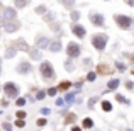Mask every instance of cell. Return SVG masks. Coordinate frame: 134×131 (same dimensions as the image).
Listing matches in <instances>:
<instances>
[{
  "label": "cell",
  "instance_id": "obj_1",
  "mask_svg": "<svg viewBox=\"0 0 134 131\" xmlns=\"http://www.w3.org/2000/svg\"><path fill=\"white\" fill-rule=\"evenodd\" d=\"M39 72H41V77H43L44 80L54 78V68H53V65H51L49 61H43V63H41Z\"/></svg>",
  "mask_w": 134,
  "mask_h": 131
},
{
  "label": "cell",
  "instance_id": "obj_2",
  "mask_svg": "<svg viewBox=\"0 0 134 131\" xmlns=\"http://www.w3.org/2000/svg\"><path fill=\"white\" fill-rule=\"evenodd\" d=\"M107 41H109V38L105 36V34H95V36L92 38V44H93V48L98 49V51H104L105 49Z\"/></svg>",
  "mask_w": 134,
  "mask_h": 131
},
{
  "label": "cell",
  "instance_id": "obj_3",
  "mask_svg": "<svg viewBox=\"0 0 134 131\" xmlns=\"http://www.w3.org/2000/svg\"><path fill=\"white\" fill-rule=\"evenodd\" d=\"M114 19H115V24H117L121 29H126V31L131 29V26L134 24V20L129 15H115Z\"/></svg>",
  "mask_w": 134,
  "mask_h": 131
},
{
  "label": "cell",
  "instance_id": "obj_4",
  "mask_svg": "<svg viewBox=\"0 0 134 131\" xmlns=\"http://www.w3.org/2000/svg\"><path fill=\"white\" fill-rule=\"evenodd\" d=\"M3 92L7 94V97H10V99H15L17 95H19V87H17L14 82H7L5 85H3Z\"/></svg>",
  "mask_w": 134,
  "mask_h": 131
},
{
  "label": "cell",
  "instance_id": "obj_5",
  "mask_svg": "<svg viewBox=\"0 0 134 131\" xmlns=\"http://www.w3.org/2000/svg\"><path fill=\"white\" fill-rule=\"evenodd\" d=\"M80 53H82L80 44L68 43V46H66V55H68V58H76V56H80Z\"/></svg>",
  "mask_w": 134,
  "mask_h": 131
},
{
  "label": "cell",
  "instance_id": "obj_6",
  "mask_svg": "<svg viewBox=\"0 0 134 131\" xmlns=\"http://www.w3.org/2000/svg\"><path fill=\"white\" fill-rule=\"evenodd\" d=\"M88 19H90V22L93 24V26H97V27H105V19H104V15L102 14H90L88 15Z\"/></svg>",
  "mask_w": 134,
  "mask_h": 131
},
{
  "label": "cell",
  "instance_id": "obj_7",
  "mask_svg": "<svg viewBox=\"0 0 134 131\" xmlns=\"http://www.w3.org/2000/svg\"><path fill=\"white\" fill-rule=\"evenodd\" d=\"M15 17H17V12H15V9H12V7H9V9H5L2 12V20H3V22L15 20Z\"/></svg>",
  "mask_w": 134,
  "mask_h": 131
},
{
  "label": "cell",
  "instance_id": "obj_8",
  "mask_svg": "<svg viewBox=\"0 0 134 131\" xmlns=\"http://www.w3.org/2000/svg\"><path fill=\"white\" fill-rule=\"evenodd\" d=\"M71 33L75 34L76 38L83 39V38H85V34H87V31H85V27L80 26V24H73V26H71Z\"/></svg>",
  "mask_w": 134,
  "mask_h": 131
},
{
  "label": "cell",
  "instance_id": "obj_9",
  "mask_svg": "<svg viewBox=\"0 0 134 131\" xmlns=\"http://www.w3.org/2000/svg\"><path fill=\"white\" fill-rule=\"evenodd\" d=\"M19 24L17 22H14V20H10V22H5V26H3V29H5V33H9V34H12V33H15V31H19Z\"/></svg>",
  "mask_w": 134,
  "mask_h": 131
},
{
  "label": "cell",
  "instance_id": "obj_10",
  "mask_svg": "<svg viewBox=\"0 0 134 131\" xmlns=\"http://www.w3.org/2000/svg\"><path fill=\"white\" fill-rule=\"evenodd\" d=\"M49 39L48 38H44V36H39L37 38V41H36V48L37 49H44V48H49Z\"/></svg>",
  "mask_w": 134,
  "mask_h": 131
},
{
  "label": "cell",
  "instance_id": "obj_11",
  "mask_svg": "<svg viewBox=\"0 0 134 131\" xmlns=\"http://www.w3.org/2000/svg\"><path fill=\"white\" fill-rule=\"evenodd\" d=\"M31 72V63L29 61H22L19 63V66H17V73H22V75H26V73Z\"/></svg>",
  "mask_w": 134,
  "mask_h": 131
},
{
  "label": "cell",
  "instance_id": "obj_12",
  "mask_svg": "<svg viewBox=\"0 0 134 131\" xmlns=\"http://www.w3.org/2000/svg\"><path fill=\"white\" fill-rule=\"evenodd\" d=\"M15 49H17V51H26V53H29L31 48H29V44H27L24 39H17L15 41Z\"/></svg>",
  "mask_w": 134,
  "mask_h": 131
},
{
  "label": "cell",
  "instance_id": "obj_13",
  "mask_svg": "<svg viewBox=\"0 0 134 131\" xmlns=\"http://www.w3.org/2000/svg\"><path fill=\"white\" fill-rule=\"evenodd\" d=\"M119 85H121V80H119V78H112V80L107 82V88H109V90H115Z\"/></svg>",
  "mask_w": 134,
  "mask_h": 131
},
{
  "label": "cell",
  "instance_id": "obj_14",
  "mask_svg": "<svg viewBox=\"0 0 134 131\" xmlns=\"http://www.w3.org/2000/svg\"><path fill=\"white\" fill-rule=\"evenodd\" d=\"M49 51L51 53H59L61 51V43H59V41H53V43L49 44Z\"/></svg>",
  "mask_w": 134,
  "mask_h": 131
},
{
  "label": "cell",
  "instance_id": "obj_15",
  "mask_svg": "<svg viewBox=\"0 0 134 131\" xmlns=\"http://www.w3.org/2000/svg\"><path fill=\"white\" fill-rule=\"evenodd\" d=\"M29 56H31V58H32V60H41V58H43V55H41V49H29Z\"/></svg>",
  "mask_w": 134,
  "mask_h": 131
},
{
  "label": "cell",
  "instance_id": "obj_16",
  "mask_svg": "<svg viewBox=\"0 0 134 131\" xmlns=\"http://www.w3.org/2000/svg\"><path fill=\"white\" fill-rule=\"evenodd\" d=\"M65 70H66V72H73V70H75V65H73L71 58H68V60L65 61Z\"/></svg>",
  "mask_w": 134,
  "mask_h": 131
},
{
  "label": "cell",
  "instance_id": "obj_17",
  "mask_svg": "<svg viewBox=\"0 0 134 131\" xmlns=\"http://www.w3.org/2000/svg\"><path fill=\"white\" fill-rule=\"evenodd\" d=\"M82 126H83V128H87V129L92 128V126H93V119H92V118H85V119H83V123H82Z\"/></svg>",
  "mask_w": 134,
  "mask_h": 131
},
{
  "label": "cell",
  "instance_id": "obj_18",
  "mask_svg": "<svg viewBox=\"0 0 134 131\" xmlns=\"http://www.w3.org/2000/svg\"><path fill=\"white\" fill-rule=\"evenodd\" d=\"M102 109H104L105 112H110V111H112V102L104 101V102H102Z\"/></svg>",
  "mask_w": 134,
  "mask_h": 131
},
{
  "label": "cell",
  "instance_id": "obj_19",
  "mask_svg": "<svg viewBox=\"0 0 134 131\" xmlns=\"http://www.w3.org/2000/svg\"><path fill=\"white\" fill-rule=\"evenodd\" d=\"M27 2H29V0H15V9H24V7L27 5Z\"/></svg>",
  "mask_w": 134,
  "mask_h": 131
},
{
  "label": "cell",
  "instance_id": "obj_20",
  "mask_svg": "<svg viewBox=\"0 0 134 131\" xmlns=\"http://www.w3.org/2000/svg\"><path fill=\"white\" fill-rule=\"evenodd\" d=\"M15 53H17L15 48H9L5 51V58H14V56H15Z\"/></svg>",
  "mask_w": 134,
  "mask_h": 131
},
{
  "label": "cell",
  "instance_id": "obj_21",
  "mask_svg": "<svg viewBox=\"0 0 134 131\" xmlns=\"http://www.w3.org/2000/svg\"><path fill=\"white\" fill-rule=\"evenodd\" d=\"M65 101H66V102H70V104H71V102L75 101V92H68V94L65 95Z\"/></svg>",
  "mask_w": 134,
  "mask_h": 131
},
{
  "label": "cell",
  "instance_id": "obj_22",
  "mask_svg": "<svg viewBox=\"0 0 134 131\" xmlns=\"http://www.w3.org/2000/svg\"><path fill=\"white\" fill-rule=\"evenodd\" d=\"M70 19H71L73 22H76V20L80 19V12H78V10H73V12L70 14Z\"/></svg>",
  "mask_w": 134,
  "mask_h": 131
},
{
  "label": "cell",
  "instance_id": "obj_23",
  "mask_svg": "<svg viewBox=\"0 0 134 131\" xmlns=\"http://www.w3.org/2000/svg\"><path fill=\"white\" fill-rule=\"evenodd\" d=\"M59 3H63L65 7H68V9H70V7L75 5V0H59Z\"/></svg>",
  "mask_w": 134,
  "mask_h": 131
},
{
  "label": "cell",
  "instance_id": "obj_24",
  "mask_svg": "<svg viewBox=\"0 0 134 131\" xmlns=\"http://www.w3.org/2000/svg\"><path fill=\"white\" fill-rule=\"evenodd\" d=\"M70 87H71V82H63V83H59L58 90H66V88H70Z\"/></svg>",
  "mask_w": 134,
  "mask_h": 131
},
{
  "label": "cell",
  "instance_id": "obj_25",
  "mask_svg": "<svg viewBox=\"0 0 134 131\" xmlns=\"http://www.w3.org/2000/svg\"><path fill=\"white\" fill-rule=\"evenodd\" d=\"M95 78H97V72H90L88 75H87V80H88V82H95Z\"/></svg>",
  "mask_w": 134,
  "mask_h": 131
},
{
  "label": "cell",
  "instance_id": "obj_26",
  "mask_svg": "<svg viewBox=\"0 0 134 131\" xmlns=\"http://www.w3.org/2000/svg\"><path fill=\"white\" fill-rule=\"evenodd\" d=\"M36 14H39V15H44V14H46V7H44V5L36 7Z\"/></svg>",
  "mask_w": 134,
  "mask_h": 131
},
{
  "label": "cell",
  "instance_id": "obj_27",
  "mask_svg": "<svg viewBox=\"0 0 134 131\" xmlns=\"http://www.w3.org/2000/svg\"><path fill=\"white\" fill-rule=\"evenodd\" d=\"M75 119H76V116L71 112V114H68V116H66V121H65V123H66V124H70V123H73Z\"/></svg>",
  "mask_w": 134,
  "mask_h": 131
},
{
  "label": "cell",
  "instance_id": "obj_28",
  "mask_svg": "<svg viewBox=\"0 0 134 131\" xmlns=\"http://www.w3.org/2000/svg\"><path fill=\"white\" fill-rule=\"evenodd\" d=\"M115 66H117V70H119V72H126V65H124V63L117 61V63H115Z\"/></svg>",
  "mask_w": 134,
  "mask_h": 131
},
{
  "label": "cell",
  "instance_id": "obj_29",
  "mask_svg": "<svg viewBox=\"0 0 134 131\" xmlns=\"http://www.w3.org/2000/svg\"><path fill=\"white\" fill-rule=\"evenodd\" d=\"M46 95H48V92H44V90H39V92H37V95H36V99H39V101H41V99H44Z\"/></svg>",
  "mask_w": 134,
  "mask_h": 131
},
{
  "label": "cell",
  "instance_id": "obj_30",
  "mask_svg": "<svg viewBox=\"0 0 134 131\" xmlns=\"http://www.w3.org/2000/svg\"><path fill=\"white\" fill-rule=\"evenodd\" d=\"M56 94H58V88H56V87H51V88L48 90V95H53V97H54Z\"/></svg>",
  "mask_w": 134,
  "mask_h": 131
},
{
  "label": "cell",
  "instance_id": "obj_31",
  "mask_svg": "<svg viewBox=\"0 0 134 131\" xmlns=\"http://www.w3.org/2000/svg\"><path fill=\"white\" fill-rule=\"evenodd\" d=\"M98 72L100 73H109V68H105V65H98Z\"/></svg>",
  "mask_w": 134,
  "mask_h": 131
},
{
  "label": "cell",
  "instance_id": "obj_32",
  "mask_svg": "<svg viewBox=\"0 0 134 131\" xmlns=\"http://www.w3.org/2000/svg\"><path fill=\"white\" fill-rule=\"evenodd\" d=\"M95 102H97V97H92L90 101H88V107L90 109H93V106H95Z\"/></svg>",
  "mask_w": 134,
  "mask_h": 131
},
{
  "label": "cell",
  "instance_id": "obj_33",
  "mask_svg": "<svg viewBox=\"0 0 134 131\" xmlns=\"http://www.w3.org/2000/svg\"><path fill=\"white\" fill-rule=\"evenodd\" d=\"M46 123H48V121H46L44 118H39V119H37V126H46Z\"/></svg>",
  "mask_w": 134,
  "mask_h": 131
},
{
  "label": "cell",
  "instance_id": "obj_34",
  "mask_svg": "<svg viewBox=\"0 0 134 131\" xmlns=\"http://www.w3.org/2000/svg\"><path fill=\"white\" fill-rule=\"evenodd\" d=\"M24 104H26V99H22V97H19V99H17V106H19V107H22Z\"/></svg>",
  "mask_w": 134,
  "mask_h": 131
},
{
  "label": "cell",
  "instance_id": "obj_35",
  "mask_svg": "<svg viewBox=\"0 0 134 131\" xmlns=\"http://www.w3.org/2000/svg\"><path fill=\"white\" fill-rule=\"evenodd\" d=\"M117 101L119 102H126V104H127V99H126L124 95H121V94H117Z\"/></svg>",
  "mask_w": 134,
  "mask_h": 131
},
{
  "label": "cell",
  "instance_id": "obj_36",
  "mask_svg": "<svg viewBox=\"0 0 134 131\" xmlns=\"http://www.w3.org/2000/svg\"><path fill=\"white\" fill-rule=\"evenodd\" d=\"M15 126H19V128H24V126H26V123H24L22 119H17V121H15Z\"/></svg>",
  "mask_w": 134,
  "mask_h": 131
},
{
  "label": "cell",
  "instance_id": "obj_37",
  "mask_svg": "<svg viewBox=\"0 0 134 131\" xmlns=\"http://www.w3.org/2000/svg\"><path fill=\"white\" fill-rule=\"evenodd\" d=\"M17 118H19V119H24V118H26V112H24V111H19V112H17Z\"/></svg>",
  "mask_w": 134,
  "mask_h": 131
},
{
  "label": "cell",
  "instance_id": "obj_38",
  "mask_svg": "<svg viewBox=\"0 0 134 131\" xmlns=\"http://www.w3.org/2000/svg\"><path fill=\"white\" fill-rule=\"evenodd\" d=\"M83 65H85V66H90L92 65V60L90 58H85V60H83Z\"/></svg>",
  "mask_w": 134,
  "mask_h": 131
},
{
  "label": "cell",
  "instance_id": "obj_39",
  "mask_svg": "<svg viewBox=\"0 0 134 131\" xmlns=\"http://www.w3.org/2000/svg\"><path fill=\"white\" fill-rule=\"evenodd\" d=\"M54 19V14H46V20H53Z\"/></svg>",
  "mask_w": 134,
  "mask_h": 131
},
{
  "label": "cell",
  "instance_id": "obj_40",
  "mask_svg": "<svg viewBox=\"0 0 134 131\" xmlns=\"http://www.w3.org/2000/svg\"><path fill=\"white\" fill-rule=\"evenodd\" d=\"M65 104V101H63V99H56V106H63Z\"/></svg>",
  "mask_w": 134,
  "mask_h": 131
},
{
  "label": "cell",
  "instance_id": "obj_41",
  "mask_svg": "<svg viewBox=\"0 0 134 131\" xmlns=\"http://www.w3.org/2000/svg\"><path fill=\"white\" fill-rule=\"evenodd\" d=\"M3 128H5V131H12V126L7 123V124H3Z\"/></svg>",
  "mask_w": 134,
  "mask_h": 131
},
{
  "label": "cell",
  "instance_id": "obj_42",
  "mask_svg": "<svg viewBox=\"0 0 134 131\" xmlns=\"http://www.w3.org/2000/svg\"><path fill=\"white\" fill-rule=\"evenodd\" d=\"M124 2H126V3H127V5H129V7H134V0H124Z\"/></svg>",
  "mask_w": 134,
  "mask_h": 131
},
{
  "label": "cell",
  "instance_id": "obj_43",
  "mask_svg": "<svg viewBox=\"0 0 134 131\" xmlns=\"http://www.w3.org/2000/svg\"><path fill=\"white\" fill-rule=\"evenodd\" d=\"M126 87H127V88H129V90H131V88L134 87V83H132V82H127V83H126Z\"/></svg>",
  "mask_w": 134,
  "mask_h": 131
},
{
  "label": "cell",
  "instance_id": "obj_44",
  "mask_svg": "<svg viewBox=\"0 0 134 131\" xmlns=\"http://www.w3.org/2000/svg\"><path fill=\"white\" fill-rule=\"evenodd\" d=\"M71 131H82V128H78V126H75V128H73Z\"/></svg>",
  "mask_w": 134,
  "mask_h": 131
},
{
  "label": "cell",
  "instance_id": "obj_45",
  "mask_svg": "<svg viewBox=\"0 0 134 131\" xmlns=\"http://www.w3.org/2000/svg\"><path fill=\"white\" fill-rule=\"evenodd\" d=\"M0 73H2V58H0Z\"/></svg>",
  "mask_w": 134,
  "mask_h": 131
},
{
  "label": "cell",
  "instance_id": "obj_46",
  "mask_svg": "<svg viewBox=\"0 0 134 131\" xmlns=\"http://www.w3.org/2000/svg\"><path fill=\"white\" fill-rule=\"evenodd\" d=\"M124 131H132V129H129V128H127V129H124Z\"/></svg>",
  "mask_w": 134,
  "mask_h": 131
},
{
  "label": "cell",
  "instance_id": "obj_47",
  "mask_svg": "<svg viewBox=\"0 0 134 131\" xmlns=\"http://www.w3.org/2000/svg\"><path fill=\"white\" fill-rule=\"evenodd\" d=\"M132 73H134V72H132Z\"/></svg>",
  "mask_w": 134,
  "mask_h": 131
}]
</instances>
